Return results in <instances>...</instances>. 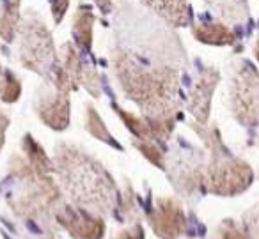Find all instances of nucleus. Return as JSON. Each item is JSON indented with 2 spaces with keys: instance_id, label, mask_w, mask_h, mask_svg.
Instances as JSON below:
<instances>
[{
  "instance_id": "nucleus-1",
  "label": "nucleus",
  "mask_w": 259,
  "mask_h": 239,
  "mask_svg": "<svg viewBox=\"0 0 259 239\" xmlns=\"http://www.w3.org/2000/svg\"><path fill=\"white\" fill-rule=\"evenodd\" d=\"M112 64L124 94L134 100L144 114L155 119L174 117L180 100L176 69L148 66L126 52L114 54Z\"/></svg>"
},
{
  "instance_id": "nucleus-2",
  "label": "nucleus",
  "mask_w": 259,
  "mask_h": 239,
  "mask_svg": "<svg viewBox=\"0 0 259 239\" xmlns=\"http://www.w3.org/2000/svg\"><path fill=\"white\" fill-rule=\"evenodd\" d=\"M59 174L75 202L83 207L107 213L112 209L117 189L103 167L87 154L62 146L57 151Z\"/></svg>"
},
{
  "instance_id": "nucleus-3",
  "label": "nucleus",
  "mask_w": 259,
  "mask_h": 239,
  "mask_svg": "<svg viewBox=\"0 0 259 239\" xmlns=\"http://www.w3.org/2000/svg\"><path fill=\"white\" fill-rule=\"evenodd\" d=\"M206 142L213 149V160L204 172V184L215 195L231 197L245 192L252 182V170L245 161L236 160L226 151L217 129H211Z\"/></svg>"
},
{
  "instance_id": "nucleus-4",
  "label": "nucleus",
  "mask_w": 259,
  "mask_h": 239,
  "mask_svg": "<svg viewBox=\"0 0 259 239\" xmlns=\"http://www.w3.org/2000/svg\"><path fill=\"white\" fill-rule=\"evenodd\" d=\"M23 66L41 75H50L57 68L52 36L39 20L30 18L22 27V44H20Z\"/></svg>"
},
{
  "instance_id": "nucleus-5",
  "label": "nucleus",
  "mask_w": 259,
  "mask_h": 239,
  "mask_svg": "<svg viewBox=\"0 0 259 239\" xmlns=\"http://www.w3.org/2000/svg\"><path fill=\"white\" fill-rule=\"evenodd\" d=\"M234 117L243 126H255L259 122V73L248 62H243L234 73L233 87Z\"/></svg>"
},
{
  "instance_id": "nucleus-6",
  "label": "nucleus",
  "mask_w": 259,
  "mask_h": 239,
  "mask_svg": "<svg viewBox=\"0 0 259 239\" xmlns=\"http://www.w3.org/2000/svg\"><path fill=\"white\" fill-rule=\"evenodd\" d=\"M201 156V153H181L174 158L172 163L165 165L170 181L180 192L192 193L195 188L204 184V167Z\"/></svg>"
},
{
  "instance_id": "nucleus-7",
  "label": "nucleus",
  "mask_w": 259,
  "mask_h": 239,
  "mask_svg": "<svg viewBox=\"0 0 259 239\" xmlns=\"http://www.w3.org/2000/svg\"><path fill=\"white\" fill-rule=\"evenodd\" d=\"M149 220L153 230L163 239L180 237L187 227V216L180 204L172 199H160Z\"/></svg>"
},
{
  "instance_id": "nucleus-8",
  "label": "nucleus",
  "mask_w": 259,
  "mask_h": 239,
  "mask_svg": "<svg viewBox=\"0 0 259 239\" xmlns=\"http://www.w3.org/2000/svg\"><path fill=\"white\" fill-rule=\"evenodd\" d=\"M220 80V75L213 68H206L201 71L199 80L195 82V85L190 90V108L192 115L197 119L201 124H206L209 115V105H211V96L215 90L217 83Z\"/></svg>"
},
{
  "instance_id": "nucleus-9",
  "label": "nucleus",
  "mask_w": 259,
  "mask_h": 239,
  "mask_svg": "<svg viewBox=\"0 0 259 239\" xmlns=\"http://www.w3.org/2000/svg\"><path fill=\"white\" fill-rule=\"evenodd\" d=\"M59 220L75 239H101L105 230V223L101 218L89 216L83 211L66 209Z\"/></svg>"
},
{
  "instance_id": "nucleus-10",
  "label": "nucleus",
  "mask_w": 259,
  "mask_h": 239,
  "mask_svg": "<svg viewBox=\"0 0 259 239\" xmlns=\"http://www.w3.org/2000/svg\"><path fill=\"white\" fill-rule=\"evenodd\" d=\"M39 115L50 128L66 129L69 122V101L68 92L57 90L55 96L45 98L39 105Z\"/></svg>"
},
{
  "instance_id": "nucleus-11",
  "label": "nucleus",
  "mask_w": 259,
  "mask_h": 239,
  "mask_svg": "<svg viewBox=\"0 0 259 239\" xmlns=\"http://www.w3.org/2000/svg\"><path fill=\"white\" fill-rule=\"evenodd\" d=\"M165 22L176 27H185L192 20V9L187 0H142Z\"/></svg>"
},
{
  "instance_id": "nucleus-12",
  "label": "nucleus",
  "mask_w": 259,
  "mask_h": 239,
  "mask_svg": "<svg viewBox=\"0 0 259 239\" xmlns=\"http://www.w3.org/2000/svg\"><path fill=\"white\" fill-rule=\"evenodd\" d=\"M194 37L204 44H219V46H226V44L236 43V34L229 30L227 27L220 25V23H202V25H195L192 29Z\"/></svg>"
},
{
  "instance_id": "nucleus-13",
  "label": "nucleus",
  "mask_w": 259,
  "mask_h": 239,
  "mask_svg": "<svg viewBox=\"0 0 259 239\" xmlns=\"http://www.w3.org/2000/svg\"><path fill=\"white\" fill-rule=\"evenodd\" d=\"M93 23L94 15L91 13V9L85 6L80 8L75 15V22H73V36H75L76 44L85 52H89L91 44H93Z\"/></svg>"
},
{
  "instance_id": "nucleus-14",
  "label": "nucleus",
  "mask_w": 259,
  "mask_h": 239,
  "mask_svg": "<svg viewBox=\"0 0 259 239\" xmlns=\"http://www.w3.org/2000/svg\"><path fill=\"white\" fill-rule=\"evenodd\" d=\"M18 9H20L18 0H9L8 4L4 6L2 15H0V36L4 37L6 41L13 39V34H15L20 18Z\"/></svg>"
},
{
  "instance_id": "nucleus-15",
  "label": "nucleus",
  "mask_w": 259,
  "mask_h": 239,
  "mask_svg": "<svg viewBox=\"0 0 259 239\" xmlns=\"http://www.w3.org/2000/svg\"><path fill=\"white\" fill-rule=\"evenodd\" d=\"M114 108L117 110V114L121 115V119L124 121V124L128 126V129L137 136L139 140H149L153 142V136H151V129H149V122L146 117H137V115H132L128 112L121 110L114 105Z\"/></svg>"
},
{
  "instance_id": "nucleus-16",
  "label": "nucleus",
  "mask_w": 259,
  "mask_h": 239,
  "mask_svg": "<svg viewBox=\"0 0 259 239\" xmlns=\"http://www.w3.org/2000/svg\"><path fill=\"white\" fill-rule=\"evenodd\" d=\"M87 131L91 133L93 136H96V138L103 140V142L110 144V146L117 147V144H115V140L112 138V135L107 131V126H105V122L101 121V117L98 115V112L94 110V108H87Z\"/></svg>"
},
{
  "instance_id": "nucleus-17",
  "label": "nucleus",
  "mask_w": 259,
  "mask_h": 239,
  "mask_svg": "<svg viewBox=\"0 0 259 239\" xmlns=\"http://www.w3.org/2000/svg\"><path fill=\"white\" fill-rule=\"evenodd\" d=\"M135 147H137V149L141 151V153L144 154V156L148 158L153 165H156V167H160V168H165V158H163L162 151L158 149V146H156L155 142L137 138L135 140Z\"/></svg>"
},
{
  "instance_id": "nucleus-18",
  "label": "nucleus",
  "mask_w": 259,
  "mask_h": 239,
  "mask_svg": "<svg viewBox=\"0 0 259 239\" xmlns=\"http://www.w3.org/2000/svg\"><path fill=\"white\" fill-rule=\"evenodd\" d=\"M0 96H2V100L8 101V103H13V101L18 100L20 92H22V85H20V82L16 80V76L13 75V73H6V78L4 82L0 83Z\"/></svg>"
},
{
  "instance_id": "nucleus-19",
  "label": "nucleus",
  "mask_w": 259,
  "mask_h": 239,
  "mask_svg": "<svg viewBox=\"0 0 259 239\" xmlns=\"http://www.w3.org/2000/svg\"><path fill=\"white\" fill-rule=\"evenodd\" d=\"M220 237L222 239H250L247 232H241L231 220H226L220 225Z\"/></svg>"
},
{
  "instance_id": "nucleus-20",
  "label": "nucleus",
  "mask_w": 259,
  "mask_h": 239,
  "mask_svg": "<svg viewBox=\"0 0 259 239\" xmlns=\"http://www.w3.org/2000/svg\"><path fill=\"white\" fill-rule=\"evenodd\" d=\"M245 228L250 239H259V206L245 214Z\"/></svg>"
},
{
  "instance_id": "nucleus-21",
  "label": "nucleus",
  "mask_w": 259,
  "mask_h": 239,
  "mask_svg": "<svg viewBox=\"0 0 259 239\" xmlns=\"http://www.w3.org/2000/svg\"><path fill=\"white\" fill-rule=\"evenodd\" d=\"M50 6H52V15H54L55 23H61L66 11H68L69 0H50Z\"/></svg>"
},
{
  "instance_id": "nucleus-22",
  "label": "nucleus",
  "mask_w": 259,
  "mask_h": 239,
  "mask_svg": "<svg viewBox=\"0 0 259 239\" xmlns=\"http://www.w3.org/2000/svg\"><path fill=\"white\" fill-rule=\"evenodd\" d=\"M115 239H144V230H142L141 225H135L134 228L122 230Z\"/></svg>"
},
{
  "instance_id": "nucleus-23",
  "label": "nucleus",
  "mask_w": 259,
  "mask_h": 239,
  "mask_svg": "<svg viewBox=\"0 0 259 239\" xmlns=\"http://www.w3.org/2000/svg\"><path fill=\"white\" fill-rule=\"evenodd\" d=\"M6 126H8V117H4V114L0 112V147H2V140H4Z\"/></svg>"
},
{
  "instance_id": "nucleus-24",
  "label": "nucleus",
  "mask_w": 259,
  "mask_h": 239,
  "mask_svg": "<svg viewBox=\"0 0 259 239\" xmlns=\"http://www.w3.org/2000/svg\"><path fill=\"white\" fill-rule=\"evenodd\" d=\"M96 4H98V8L101 9V13H105V15H107V13L110 11V8H112V0H96Z\"/></svg>"
},
{
  "instance_id": "nucleus-25",
  "label": "nucleus",
  "mask_w": 259,
  "mask_h": 239,
  "mask_svg": "<svg viewBox=\"0 0 259 239\" xmlns=\"http://www.w3.org/2000/svg\"><path fill=\"white\" fill-rule=\"evenodd\" d=\"M254 54H255V57H257V61H259V41H257V44L254 46Z\"/></svg>"
}]
</instances>
